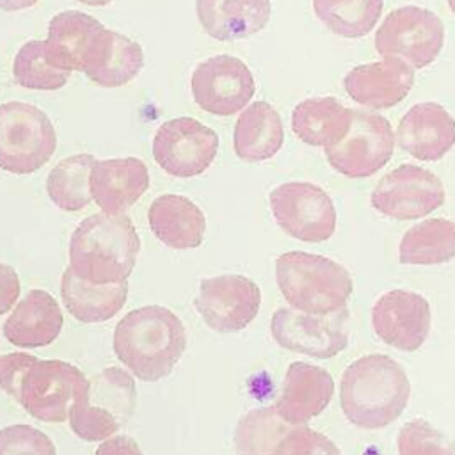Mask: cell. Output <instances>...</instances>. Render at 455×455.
<instances>
[{
  "mask_svg": "<svg viewBox=\"0 0 455 455\" xmlns=\"http://www.w3.org/2000/svg\"><path fill=\"white\" fill-rule=\"evenodd\" d=\"M142 66L144 52L140 44L103 27L85 57L82 73L101 87H121L133 80Z\"/></svg>",
  "mask_w": 455,
  "mask_h": 455,
  "instance_id": "cell-21",
  "label": "cell"
},
{
  "mask_svg": "<svg viewBox=\"0 0 455 455\" xmlns=\"http://www.w3.org/2000/svg\"><path fill=\"white\" fill-rule=\"evenodd\" d=\"M64 323L57 300L44 290L28 291L4 323V336L20 348H39L53 343Z\"/></svg>",
  "mask_w": 455,
  "mask_h": 455,
  "instance_id": "cell-22",
  "label": "cell"
},
{
  "mask_svg": "<svg viewBox=\"0 0 455 455\" xmlns=\"http://www.w3.org/2000/svg\"><path fill=\"white\" fill-rule=\"evenodd\" d=\"M284 142L279 112L267 101H254L236 119L233 132L235 155L243 162H263L277 155Z\"/></svg>",
  "mask_w": 455,
  "mask_h": 455,
  "instance_id": "cell-26",
  "label": "cell"
},
{
  "mask_svg": "<svg viewBox=\"0 0 455 455\" xmlns=\"http://www.w3.org/2000/svg\"><path fill=\"white\" fill-rule=\"evenodd\" d=\"M219 151L217 133L194 117L165 121L155 133L153 156L174 178L203 174Z\"/></svg>",
  "mask_w": 455,
  "mask_h": 455,
  "instance_id": "cell-11",
  "label": "cell"
},
{
  "mask_svg": "<svg viewBox=\"0 0 455 455\" xmlns=\"http://www.w3.org/2000/svg\"><path fill=\"white\" fill-rule=\"evenodd\" d=\"M135 380L123 368L110 366L94 375L69 411V427L84 441L114 435L135 411Z\"/></svg>",
  "mask_w": 455,
  "mask_h": 455,
  "instance_id": "cell-5",
  "label": "cell"
},
{
  "mask_svg": "<svg viewBox=\"0 0 455 455\" xmlns=\"http://www.w3.org/2000/svg\"><path fill=\"white\" fill-rule=\"evenodd\" d=\"M395 149V135L386 117L354 110L347 133L325 146L327 162L347 178H368L382 169Z\"/></svg>",
  "mask_w": 455,
  "mask_h": 455,
  "instance_id": "cell-9",
  "label": "cell"
},
{
  "mask_svg": "<svg viewBox=\"0 0 455 455\" xmlns=\"http://www.w3.org/2000/svg\"><path fill=\"white\" fill-rule=\"evenodd\" d=\"M345 316V309L339 315H309L293 307H279L272 315L270 332L274 341L290 352L331 359L348 345V334L343 329Z\"/></svg>",
  "mask_w": 455,
  "mask_h": 455,
  "instance_id": "cell-15",
  "label": "cell"
},
{
  "mask_svg": "<svg viewBox=\"0 0 455 455\" xmlns=\"http://www.w3.org/2000/svg\"><path fill=\"white\" fill-rule=\"evenodd\" d=\"M277 455H341V453L327 435L300 425V427H295L281 441Z\"/></svg>",
  "mask_w": 455,
  "mask_h": 455,
  "instance_id": "cell-36",
  "label": "cell"
},
{
  "mask_svg": "<svg viewBox=\"0 0 455 455\" xmlns=\"http://www.w3.org/2000/svg\"><path fill=\"white\" fill-rule=\"evenodd\" d=\"M190 89L194 101L208 114L233 116L256 92V82L243 60L235 55H213L196 66Z\"/></svg>",
  "mask_w": 455,
  "mask_h": 455,
  "instance_id": "cell-12",
  "label": "cell"
},
{
  "mask_svg": "<svg viewBox=\"0 0 455 455\" xmlns=\"http://www.w3.org/2000/svg\"><path fill=\"white\" fill-rule=\"evenodd\" d=\"M39 0H0V9L2 11H23L32 5H36Z\"/></svg>",
  "mask_w": 455,
  "mask_h": 455,
  "instance_id": "cell-40",
  "label": "cell"
},
{
  "mask_svg": "<svg viewBox=\"0 0 455 455\" xmlns=\"http://www.w3.org/2000/svg\"><path fill=\"white\" fill-rule=\"evenodd\" d=\"M403 265H441L455 258V222L437 217L412 226L400 242Z\"/></svg>",
  "mask_w": 455,
  "mask_h": 455,
  "instance_id": "cell-29",
  "label": "cell"
},
{
  "mask_svg": "<svg viewBox=\"0 0 455 455\" xmlns=\"http://www.w3.org/2000/svg\"><path fill=\"white\" fill-rule=\"evenodd\" d=\"M295 428L284 421L274 405L245 412L235 427L236 455H277L281 441Z\"/></svg>",
  "mask_w": 455,
  "mask_h": 455,
  "instance_id": "cell-30",
  "label": "cell"
},
{
  "mask_svg": "<svg viewBox=\"0 0 455 455\" xmlns=\"http://www.w3.org/2000/svg\"><path fill=\"white\" fill-rule=\"evenodd\" d=\"M94 455H142V450L135 439L128 435H114L101 443Z\"/></svg>",
  "mask_w": 455,
  "mask_h": 455,
  "instance_id": "cell-39",
  "label": "cell"
},
{
  "mask_svg": "<svg viewBox=\"0 0 455 455\" xmlns=\"http://www.w3.org/2000/svg\"><path fill=\"white\" fill-rule=\"evenodd\" d=\"M117 359L144 382L167 377L187 348L185 325L171 309L156 304L124 315L114 331Z\"/></svg>",
  "mask_w": 455,
  "mask_h": 455,
  "instance_id": "cell-1",
  "label": "cell"
},
{
  "mask_svg": "<svg viewBox=\"0 0 455 455\" xmlns=\"http://www.w3.org/2000/svg\"><path fill=\"white\" fill-rule=\"evenodd\" d=\"M444 203V187L428 169L403 164L384 174L371 192V206L386 217L412 220Z\"/></svg>",
  "mask_w": 455,
  "mask_h": 455,
  "instance_id": "cell-13",
  "label": "cell"
},
{
  "mask_svg": "<svg viewBox=\"0 0 455 455\" xmlns=\"http://www.w3.org/2000/svg\"><path fill=\"white\" fill-rule=\"evenodd\" d=\"M277 226L302 242H325L336 229V210L331 196L309 181H288L268 194Z\"/></svg>",
  "mask_w": 455,
  "mask_h": 455,
  "instance_id": "cell-10",
  "label": "cell"
},
{
  "mask_svg": "<svg viewBox=\"0 0 455 455\" xmlns=\"http://www.w3.org/2000/svg\"><path fill=\"white\" fill-rule=\"evenodd\" d=\"M149 188V172L135 156L108 158L94 164L91 171V194L107 215H121Z\"/></svg>",
  "mask_w": 455,
  "mask_h": 455,
  "instance_id": "cell-20",
  "label": "cell"
},
{
  "mask_svg": "<svg viewBox=\"0 0 455 455\" xmlns=\"http://www.w3.org/2000/svg\"><path fill=\"white\" fill-rule=\"evenodd\" d=\"M352 108L343 107L338 100L307 98L295 105L291 112L293 133L309 146H329L343 139L350 126Z\"/></svg>",
  "mask_w": 455,
  "mask_h": 455,
  "instance_id": "cell-28",
  "label": "cell"
},
{
  "mask_svg": "<svg viewBox=\"0 0 455 455\" xmlns=\"http://www.w3.org/2000/svg\"><path fill=\"white\" fill-rule=\"evenodd\" d=\"M85 5H91V7H103V5H108L112 0H78Z\"/></svg>",
  "mask_w": 455,
  "mask_h": 455,
  "instance_id": "cell-41",
  "label": "cell"
},
{
  "mask_svg": "<svg viewBox=\"0 0 455 455\" xmlns=\"http://www.w3.org/2000/svg\"><path fill=\"white\" fill-rule=\"evenodd\" d=\"M148 222L153 235L176 251L199 247L206 233V219L201 208L178 194L158 196L148 210Z\"/></svg>",
  "mask_w": 455,
  "mask_h": 455,
  "instance_id": "cell-23",
  "label": "cell"
},
{
  "mask_svg": "<svg viewBox=\"0 0 455 455\" xmlns=\"http://www.w3.org/2000/svg\"><path fill=\"white\" fill-rule=\"evenodd\" d=\"M0 455H57V450L41 430L28 425H11L0 430Z\"/></svg>",
  "mask_w": 455,
  "mask_h": 455,
  "instance_id": "cell-35",
  "label": "cell"
},
{
  "mask_svg": "<svg viewBox=\"0 0 455 455\" xmlns=\"http://www.w3.org/2000/svg\"><path fill=\"white\" fill-rule=\"evenodd\" d=\"M414 84L412 68L398 57H384L352 68L345 78V92L363 107L391 108L411 92Z\"/></svg>",
  "mask_w": 455,
  "mask_h": 455,
  "instance_id": "cell-17",
  "label": "cell"
},
{
  "mask_svg": "<svg viewBox=\"0 0 455 455\" xmlns=\"http://www.w3.org/2000/svg\"><path fill=\"white\" fill-rule=\"evenodd\" d=\"M375 334L389 347L414 352L430 332V306L425 297L409 290H391L371 307Z\"/></svg>",
  "mask_w": 455,
  "mask_h": 455,
  "instance_id": "cell-16",
  "label": "cell"
},
{
  "mask_svg": "<svg viewBox=\"0 0 455 455\" xmlns=\"http://www.w3.org/2000/svg\"><path fill=\"white\" fill-rule=\"evenodd\" d=\"M96 158L87 153H78L60 160L46 178V192L52 203L64 212H78L91 199V171Z\"/></svg>",
  "mask_w": 455,
  "mask_h": 455,
  "instance_id": "cell-31",
  "label": "cell"
},
{
  "mask_svg": "<svg viewBox=\"0 0 455 455\" xmlns=\"http://www.w3.org/2000/svg\"><path fill=\"white\" fill-rule=\"evenodd\" d=\"M87 379L71 363L59 359H34L20 382L18 403L36 419L62 423L71 405L85 391Z\"/></svg>",
  "mask_w": 455,
  "mask_h": 455,
  "instance_id": "cell-7",
  "label": "cell"
},
{
  "mask_svg": "<svg viewBox=\"0 0 455 455\" xmlns=\"http://www.w3.org/2000/svg\"><path fill=\"white\" fill-rule=\"evenodd\" d=\"M55 148V128L41 108L23 101L0 105V169L32 174L53 156Z\"/></svg>",
  "mask_w": 455,
  "mask_h": 455,
  "instance_id": "cell-6",
  "label": "cell"
},
{
  "mask_svg": "<svg viewBox=\"0 0 455 455\" xmlns=\"http://www.w3.org/2000/svg\"><path fill=\"white\" fill-rule=\"evenodd\" d=\"M103 25L82 12L64 11L55 14L48 23L44 50L48 60L64 71H82L85 57Z\"/></svg>",
  "mask_w": 455,
  "mask_h": 455,
  "instance_id": "cell-25",
  "label": "cell"
},
{
  "mask_svg": "<svg viewBox=\"0 0 455 455\" xmlns=\"http://www.w3.org/2000/svg\"><path fill=\"white\" fill-rule=\"evenodd\" d=\"M411 395L405 370L389 355L355 359L341 375L339 403L347 419L361 428H382L403 412Z\"/></svg>",
  "mask_w": 455,
  "mask_h": 455,
  "instance_id": "cell-2",
  "label": "cell"
},
{
  "mask_svg": "<svg viewBox=\"0 0 455 455\" xmlns=\"http://www.w3.org/2000/svg\"><path fill=\"white\" fill-rule=\"evenodd\" d=\"M396 142L418 160H439L455 144V119L439 103H418L400 119Z\"/></svg>",
  "mask_w": 455,
  "mask_h": 455,
  "instance_id": "cell-18",
  "label": "cell"
},
{
  "mask_svg": "<svg viewBox=\"0 0 455 455\" xmlns=\"http://www.w3.org/2000/svg\"><path fill=\"white\" fill-rule=\"evenodd\" d=\"M12 75L18 85L32 91H57L66 85L69 71L53 66L44 50V41H27L16 53Z\"/></svg>",
  "mask_w": 455,
  "mask_h": 455,
  "instance_id": "cell-33",
  "label": "cell"
},
{
  "mask_svg": "<svg viewBox=\"0 0 455 455\" xmlns=\"http://www.w3.org/2000/svg\"><path fill=\"white\" fill-rule=\"evenodd\" d=\"M259 304V286L240 274L201 279L199 293L194 300L204 323L222 334L245 329L256 318Z\"/></svg>",
  "mask_w": 455,
  "mask_h": 455,
  "instance_id": "cell-14",
  "label": "cell"
},
{
  "mask_svg": "<svg viewBox=\"0 0 455 455\" xmlns=\"http://www.w3.org/2000/svg\"><path fill=\"white\" fill-rule=\"evenodd\" d=\"M275 281L284 300L309 315H332L345 309L354 290L343 265L302 251L283 252L275 259Z\"/></svg>",
  "mask_w": 455,
  "mask_h": 455,
  "instance_id": "cell-4",
  "label": "cell"
},
{
  "mask_svg": "<svg viewBox=\"0 0 455 455\" xmlns=\"http://www.w3.org/2000/svg\"><path fill=\"white\" fill-rule=\"evenodd\" d=\"M20 277L11 265L0 263V315L7 313L20 297Z\"/></svg>",
  "mask_w": 455,
  "mask_h": 455,
  "instance_id": "cell-38",
  "label": "cell"
},
{
  "mask_svg": "<svg viewBox=\"0 0 455 455\" xmlns=\"http://www.w3.org/2000/svg\"><path fill=\"white\" fill-rule=\"evenodd\" d=\"M332 395L334 380L327 370L295 361L286 370L281 395L274 407L284 421L300 427L322 414Z\"/></svg>",
  "mask_w": 455,
  "mask_h": 455,
  "instance_id": "cell-19",
  "label": "cell"
},
{
  "mask_svg": "<svg viewBox=\"0 0 455 455\" xmlns=\"http://www.w3.org/2000/svg\"><path fill=\"white\" fill-rule=\"evenodd\" d=\"M34 359L36 357L27 352H14V354L0 355V389L5 391L14 400H18L21 377Z\"/></svg>",
  "mask_w": 455,
  "mask_h": 455,
  "instance_id": "cell-37",
  "label": "cell"
},
{
  "mask_svg": "<svg viewBox=\"0 0 455 455\" xmlns=\"http://www.w3.org/2000/svg\"><path fill=\"white\" fill-rule=\"evenodd\" d=\"M444 43V27L437 14L418 5L391 11L375 34L382 57H398L412 69L432 64Z\"/></svg>",
  "mask_w": 455,
  "mask_h": 455,
  "instance_id": "cell-8",
  "label": "cell"
},
{
  "mask_svg": "<svg viewBox=\"0 0 455 455\" xmlns=\"http://www.w3.org/2000/svg\"><path fill=\"white\" fill-rule=\"evenodd\" d=\"M448 2V5H450V9H451V12L455 14V0H446Z\"/></svg>",
  "mask_w": 455,
  "mask_h": 455,
  "instance_id": "cell-42",
  "label": "cell"
},
{
  "mask_svg": "<svg viewBox=\"0 0 455 455\" xmlns=\"http://www.w3.org/2000/svg\"><path fill=\"white\" fill-rule=\"evenodd\" d=\"M270 12V0H196L201 27L219 41L249 37L263 30Z\"/></svg>",
  "mask_w": 455,
  "mask_h": 455,
  "instance_id": "cell-24",
  "label": "cell"
},
{
  "mask_svg": "<svg viewBox=\"0 0 455 455\" xmlns=\"http://www.w3.org/2000/svg\"><path fill=\"white\" fill-rule=\"evenodd\" d=\"M140 240L132 219L124 213H92L69 238V268L91 284L123 283L130 277Z\"/></svg>",
  "mask_w": 455,
  "mask_h": 455,
  "instance_id": "cell-3",
  "label": "cell"
},
{
  "mask_svg": "<svg viewBox=\"0 0 455 455\" xmlns=\"http://www.w3.org/2000/svg\"><path fill=\"white\" fill-rule=\"evenodd\" d=\"M398 455H455V443L425 419L405 423L396 437Z\"/></svg>",
  "mask_w": 455,
  "mask_h": 455,
  "instance_id": "cell-34",
  "label": "cell"
},
{
  "mask_svg": "<svg viewBox=\"0 0 455 455\" xmlns=\"http://www.w3.org/2000/svg\"><path fill=\"white\" fill-rule=\"evenodd\" d=\"M60 297L66 309L82 323H100L117 315L128 297V283L91 284L78 279L68 267L60 279Z\"/></svg>",
  "mask_w": 455,
  "mask_h": 455,
  "instance_id": "cell-27",
  "label": "cell"
},
{
  "mask_svg": "<svg viewBox=\"0 0 455 455\" xmlns=\"http://www.w3.org/2000/svg\"><path fill=\"white\" fill-rule=\"evenodd\" d=\"M316 18L339 37H363L375 28L384 0H313Z\"/></svg>",
  "mask_w": 455,
  "mask_h": 455,
  "instance_id": "cell-32",
  "label": "cell"
}]
</instances>
